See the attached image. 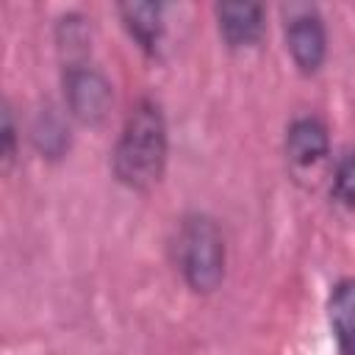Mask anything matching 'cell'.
<instances>
[{
    "label": "cell",
    "instance_id": "6da1fadb",
    "mask_svg": "<svg viewBox=\"0 0 355 355\" xmlns=\"http://www.w3.org/2000/svg\"><path fill=\"white\" fill-rule=\"evenodd\" d=\"M169 128L161 105L141 97L125 116L111 150V172L130 191H150L166 172Z\"/></svg>",
    "mask_w": 355,
    "mask_h": 355
},
{
    "label": "cell",
    "instance_id": "7a4b0ae2",
    "mask_svg": "<svg viewBox=\"0 0 355 355\" xmlns=\"http://www.w3.org/2000/svg\"><path fill=\"white\" fill-rule=\"evenodd\" d=\"M175 266L194 294H214L225 283L227 244L219 222L202 211H191L178 222Z\"/></svg>",
    "mask_w": 355,
    "mask_h": 355
},
{
    "label": "cell",
    "instance_id": "3957f363",
    "mask_svg": "<svg viewBox=\"0 0 355 355\" xmlns=\"http://www.w3.org/2000/svg\"><path fill=\"white\" fill-rule=\"evenodd\" d=\"M61 89H64L67 114L75 122L86 128H100L108 119L114 92L103 69L94 67L92 61L61 64Z\"/></svg>",
    "mask_w": 355,
    "mask_h": 355
},
{
    "label": "cell",
    "instance_id": "277c9868",
    "mask_svg": "<svg viewBox=\"0 0 355 355\" xmlns=\"http://www.w3.org/2000/svg\"><path fill=\"white\" fill-rule=\"evenodd\" d=\"M286 50L300 75H316L327 58V28L313 6H300L286 17Z\"/></svg>",
    "mask_w": 355,
    "mask_h": 355
},
{
    "label": "cell",
    "instance_id": "5b68a950",
    "mask_svg": "<svg viewBox=\"0 0 355 355\" xmlns=\"http://www.w3.org/2000/svg\"><path fill=\"white\" fill-rule=\"evenodd\" d=\"M283 150L294 172H313L330 155V130L313 114L294 116L286 128Z\"/></svg>",
    "mask_w": 355,
    "mask_h": 355
},
{
    "label": "cell",
    "instance_id": "8992f818",
    "mask_svg": "<svg viewBox=\"0 0 355 355\" xmlns=\"http://www.w3.org/2000/svg\"><path fill=\"white\" fill-rule=\"evenodd\" d=\"M214 14L227 50H250L263 39L266 11L261 3H216Z\"/></svg>",
    "mask_w": 355,
    "mask_h": 355
},
{
    "label": "cell",
    "instance_id": "52a82bcc",
    "mask_svg": "<svg viewBox=\"0 0 355 355\" xmlns=\"http://www.w3.org/2000/svg\"><path fill=\"white\" fill-rule=\"evenodd\" d=\"M122 28L150 58L161 55L164 47V6L161 3H119Z\"/></svg>",
    "mask_w": 355,
    "mask_h": 355
},
{
    "label": "cell",
    "instance_id": "ba28073f",
    "mask_svg": "<svg viewBox=\"0 0 355 355\" xmlns=\"http://www.w3.org/2000/svg\"><path fill=\"white\" fill-rule=\"evenodd\" d=\"M327 324L338 355H355V275L333 286L327 297Z\"/></svg>",
    "mask_w": 355,
    "mask_h": 355
},
{
    "label": "cell",
    "instance_id": "9c48e42d",
    "mask_svg": "<svg viewBox=\"0 0 355 355\" xmlns=\"http://www.w3.org/2000/svg\"><path fill=\"white\" fill-rule=\"evenodd\" d=\"M31 139H33V147L42 153V158L47 161H58L67 155L69 150V128H67V119L55 111V108H42L33 119V128H31Z\"/></svg>",
    "mask_w": 355,
    "mask_h": 355
},
{
    "label": "cell",
    "instance_id": "30bf717a",
    "mask_svg": "<svg viewBox=\"0 0 355 355\" xmlns=\"http://www.w3.org/2000/svg\"><path fill=\"white\" fill-rule=\"evenodd\" d=\"M55 44H58V53H61V64L89 61V44H92L89 22L75 11L58 17V22H55Z\"/></svg>",
    "mask_w": 355,
    "mask_h": 355
},
{
    "label": "cell",
    "instance_id": "8fae6325",
    "mask_svg": "<svg viewBox=\"0 0 355 355\" xmlns=\"http://www.w3.org/2000/svg\"><path fill=\"white\" fill-rule=\"evenodd\" d=\"M330 197L336 205L355 214V150L344 153L336 161L333 180H330Z\"/></svg>",
    "mask_w": 355,
    "mask_h": 355
},
{
    "label": "cell",
    "instance_id": "7c38bea8",
    "mask_svg": "<svg viewBox=\"0 0 355 355\" xmlns=\"http://www.w3.org/2000/svg\"><path fill=\"white\" fill-rule=\"evenodd\" d=\"M17 158V122H14V111L8 103H3V128H0V161H3V172L11 169Z\"/></svg>",
    "mask_w": 355,
    "mask_h": 355
}]
</instances>
